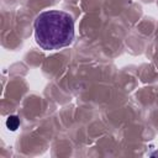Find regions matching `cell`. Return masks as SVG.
<instances>
[{"mask_svg": "<svg viewBox=\"0 0 158 158\" xmlns=\"http://www.w3.org/2000/svg\"><path fill=\"white\" fill-rule=\"evenodd\" d=\"M36 43L44 51H56L72 44L74 40V20L60 10L41 12L35 22Z\"/></svg>", "mask_w": 158, "mask_h": 158, "instance_id": "obj_1", "label": "cell"}, {"mask_svg": "<svg viewBox=\"0 0 158 158\" xmlns=\"http://www.w3.org/2000/svg\"><path fill=\"white\" fill-rule=\"evenodd\" d=\"M19 126H20V118L17 116L12 115V116H9L7 117V120H6V127L10 131H16Z\"/></svg>", "mask_w": 158, "mask_h": 158, "instance_id": "obj_2", "label": "cell"}]
</instances>
